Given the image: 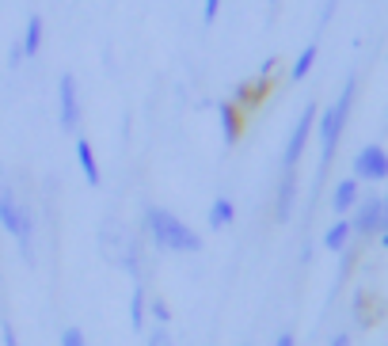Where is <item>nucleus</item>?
<instances>
[{"mask_svg":"<svg viewBox=\"0 0 388 346\" xmlns=\"http://www.w3.org/2000/svg\"><path fill=\"white\" fill-rule=\"evenodd\" d=\"M312 126H316V107H305V111H301V118H297V126H293V133H289V141H286V152H282V172H293V168H297L301 152H305V145H308Z\"/></svg>","mask_w":388,"mask_h":346,"instance_id":"5","label":"nucleus"},{"mask_svg":"<svg viewBox=\"0 0 388 346\" xmlns=\"http://www.w3.org/2000/svg\"><path fill=\"white\" fill-rule=\"evenodd\" d=\"M350 103H354V80L343 88V95L331 103L328 111H323V118H320V145H323V168L331 164V157H335V145H339V137H343V126H347V118H350Z\"/></svg>","mask_w":388,"mask_h":346,"instance_id":"3","label":"nucleus"},{"mask_svg":"<svg viewBox=\"0 0 388 346\" xmlns=\"http://www.w3.org/2000/svg\"><path fill=\"white\" fill-rule=\"evenodd\" d=\"M293 202H297V175H293V172H282L278 194H274V217H278V221H289Z\"/></svg>","mask_w":388,"mask_h":346,"instance_id":"8","label":"nucleus"},{"mask_svg":"<svg viewBox=\"0 0 388 346\" xmlns=\"http://www.w3.org/2000/svg\"><path fill=\"white\" fill-rule=\"evenodd\" d=\"M312 61H316V46H305V49H301V58L293 61V73H289V76H293V80H301V76H308V69H312Z\"/></svg>","mask_w":388,"mask_h":346,"instance_id":"16","label":"nucleus"},{"mask_svg":"<svg viewBox=\"0 0 388 346\" xmlns=\"http://www.w3.org/2000/svg\"><path fill=\"white\" fill-rule=\"evenodd\" d=\"M42 34H46V23H42V16H31V19H27V27H23V38L16 42L19 54H23L27 61H31L34 54L42 49Z\"/></svg>","mask_w":388,"mask_h":346,"instance_id":"10","label":"nucleus"},{"mask_svg":"<svg viewBox=\"0 0 388 346\" xmlns=\"http://www.w3.org/2000/svg\"><path fill=\"white\" fill-rule=\"evenodd\" d=\"M380 240L388 244V217H385V224H380Z\"/></svg>","mask_w":388,"mask_h":346,"instance_id":"24","label":"nucleus"},{"mask_svg":"<svg viewBox=\"0 0 388 346\" xmlns=\"http://www.w3.org/2000/svg\"><path fill=\"white\" fill-rule=\"evenodd\" d=\"M149 312H152V320H157L160 327H168V323H172V308H168L164 297H152V301H149Z\"/></svg>","mask_w":388,"mask_h":346,"instance_id":"17","label":"nucleus"},{"mask_svg":"<svg viewBox=\"0 0 388 346\" xmlns=\"http://www.w3.org/2000/svg\"><path fill=\"white\" fill-rule=\"evenodd\" d=\"M145 346H175V338L168 335V327H160L157 323V327L149 331V338H145Z\"/></svg>","mask_w":388,"mask_h":346,"instance_id":"18","label":"nucleus"},{"mask_svg":"<svg viewBox=\"0 0 388 346\" xmlns=\"http://www.w3.org/2000/svg\"><path fill=\"white\" fill-rule=\"evenodd\" d=\"M58 122L65 133L80 130V88H76L73 73H61L58 80Z\"/></svg>","mask_w":388,"mask_h":346,"instance_id":"4","label":"nucleus"},{"mask_svg":"<svg viewBox=\"0 0 388 346\" xmlns=\"http://www.w3.org/2000/svg\"><path fill=\"white\" fill-rule=\"evenodd\" d=\"M145 232L160 251H179V255H198L202 251L198 232L175 214H168L164 206H145Z\"/></svg>","mask_w":388,"mask_h":346,"instance_id":"1","label":"nucleus"},{"mask_svg":"<svg viewBox=\"0 0 388 346\" xmlns=\"http://www.w3.org/2000/svg\"><path fill=\"white\" fill-rule=\"evenodd\" d=\"M354 172L362 175V179H385L388 175V152L385 148H377V145H365L362 152L354 157Z\"/></svg>","mask_w":388,"mask_h":346,"instance_id":"6","label":"nucleus"},{"mask_svg":"<svg viewBox=\"0 0 388 346\" xmlns=\"http://www.w3.org/2000/svg\"><path fill=\"white\" fill-rule=\"evenodd\" d=\"M217 115H221V133H225V145H236L240 141V118H244V111L236 107V103H221L217 107Z\"/></svg>","mask_w":388,"mask_h":346,"instance_id":"11","label":"nucleus"},{"mask_svg":"<svg viewBox=\"0 0 388 346\" xmlns=\"http://www.w3.org/2000/svg\"><path fill=\"white\" fill-rule=\"evenodd\" d=\"M350 236H354V229H350V221H335V224H331L328 232H323V244H328L331 251H343Z\"/></svg>","mask_w":388,"mask_h":346,"instance_id":"15","label":"nucleus"},{"mask_svg":"<svg viewBox=\"0 0 388 346\" xmlns=\"http://www.w3.org/2000/svg\"><path fill=\"white\" fill-rule=\"evenodd\" d=\"M0 343H4V346H19V338H16V327H12V320H8V316L0 320Z\"/></svg>","mask_w":388,"mask_h":346,"instance_id":"20","label":"nucleus"},{"mask_svg":"<svg viewBox=\"0 0 388 346\" xmlns=\"http://www.w3.org/2000/svg\"><path fill=\"white\" fill-rule=\"evenodd\" d=\"M76 164H80V175L88 179V187H100L103 183V172L95 164V148H91V141L84 133H76Z\"/></svg>","mask_w":388,"mask_h":346,"instance_id":"7","label":"nucleus"},{"mask_svg":"<svg viewBox=\"0 0 388 346\" xmlns=\"http://www.w3.org/2000/svg\"><path fill=\"white\" fill-rule=\"evenodd\" d=\"M61 346H88V335L80 327H65L61 331Z\"/></svg>","mask_w":388,"mask_h":346,"instance_id":"19","label":"nucleus"},{"mask_svg":"<svg viewBox=\"0 0 388 346\" xmlns=\"http://www.w3.org/2000/svg\"><path fill=\"white\" fill-rule=\"evenodd\" d=\"M0 229L8 232V236H16L23 259L34 263V217H31V209L12 194V187L4 179H0Z\"/></svg>","mask_w":388,"mask_h":346,"instance_id":"2","label":"nucleus"},{"mask_svg":"<svg viewBox=\"0 0 388 346\" xmlns=\"http://www.w3.org/2000/svg\"><path fill=\"white\" fill-rule=\"evenodd\" d=\"M274 346H297V338H293V331H282V335L274 338Z\"/></svg>","mask_w":388,"mask_h":346,"instance_id":"22","label":"nucleus"},{"mask_svg":"<svg viewBox=\"0 0 388 346\" xmlns=\"http://www.w3.org/2000/svg\"><path fill=\"white\" fill-rule=\"evenodd\" d=\"M145 308H149L145 286H133V293H130V327L133 331H145Z\"/></svg>","mask_w":388,"mask_h":346,"instance_id":"14","label":"nucleus"},{"mask_svg":"<svg viewBox=\"0 0 388 346\" xmlns=\"http://www.w3.org/2000/svg\"><path fill=\"white\" fill-rule=\"evenodd\" d=\"M217 12H221V0H206V4H202V19H206V23H214Z\"/></svg>","mask_w":388,"mask_h":346,"instance_id":"21","label":"nucleus"},{"mask_svg":"<svg viewBox=\"0 0 388 346\" xmlns=\"http://www.w3.org/2000/svg\"><path fill=\"white\" fill-rule=\"evenodd\" d=\"M380 224H385V209H380V202H362V209H358V217L350 221V229L358 232V236H369V232H377Z\"/></svg>","mask_w":388,"mask_h":346,"instance_id":"9","label":"nucleus"},{"mask_svg":"<svg viewBox=\"0 0 388 346\" xmlns=\"http://www.w3.org/2000/svg\"><path fill=\"white\" fill-rule=\"evenodd\" d=\"M331 206H335V214H347V209L358 206V183L354 179H343L335 187V198H331Z\"/></svg>","mask_w":388,"mask_h":346,"instance_id":"13","label":"nucleus"},{"mask_svg":"<svg viewBox=\"0 0 388 346\" xmlns=\"http://www.w3.org/2000/svg\"><path fill=\"white\" fill-rule=\"evenodd\" d=\"M209 229H217V232H221V229H229V224L232 221H236V206H232V202H229V198H214V202H209Z\"/></svg>","mask_w":388,"mask_h":346,"instance_id":"12","label":"nucleus"},{"mask_svg":"<svg viewBox=\"0 0 388 346\" xmlns=\"http://www.w3.org/2000/svg\"><path fill=\"white\" fill-rule=\"evenodd\" d=\"M331 346H350V338L347 335H335V338H331Z\"/></svg>","mask_w":388,"mask_h":346,"instance_id":"23","label":"nucleus"}]
</instances>
